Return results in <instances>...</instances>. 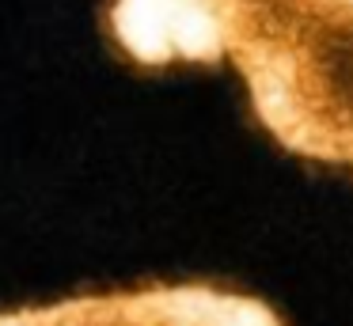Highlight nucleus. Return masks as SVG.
Masks as SVG:
<instances>
[{
  "mask_svg": "<svg viewBox=\"0 0 353 326\" xmlns=\"http://www.w3.org/2000/svg\"><path fill=\"white\" fill-rule=\"evenodd\" d=\"M107 27L148 68L232 61L285 152L353 171V0H110Z\"/></svg>",
  "mask_w": 353,
  "mask_h": 326,
  "instance_id": "f257e3e1",
  "label": "nucleus"
},
{
  "mask_svg": "<svg viewBox=\"0 0 353 326\" xmlns=\"http://www.w3.org/2000/svg\"><path fill=\"white\" fill-rule=\"evenodd\" d=\"M0 326H281L270 303L213 285H152L0 311Z\"/></svg>",
  "mask_w": 353,
  "mask_h": 326,
  "instance_id": "f03ea898",
  "label": "nucleus"
}]
</instances>
